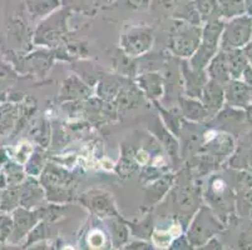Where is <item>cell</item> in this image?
<instances>
[{"label":"cell","instance_id":"cell-19","mask_svg":"<svg viewBox=\"0 0 252 250\" xmlns=\"http://www.w3.org/2000/svg\"><path fill=\"white\" fill-rule=\"evenodd\" d=\"M18 80V73L8 61L0 59V93H6Z\"/></svg>","mask_w":252,"mask_h":250},{"label":"cell","instance_id":"cell-25","mask_svg":"<svg viewBox=\"0 0 252 250\" xmlns=\"http://www.w3.org/2000/svg\"><path fill=\"white\" fill-rule=\"evenodd\" d=\"M6 188H8V179L4 170H0V190H4Z\"/></svg>","mask_w":252,"mask_h":250},{"label":"cell","instance_id":"cell-13","mask_svg":"<svg viewBox=\"0 0 252 250\" xmlns=\"http://www.w3.org/2000/svg\"><path fill=\"white\" fill-rule=\"evenodd\" d=\"M181 108L183 115L192 121H203L210 116L201 100H197L196 98L189 96L187 99H181Z\"/></svg>","mask_w":252,"mask_h":250},{"label":"cell","instance_id":"cell-28","mask_svg":"<svg viewBox=\"0 0 252 250\" xmlns=\"http://www.w3.org/2000/svg\"><path fill=\"white\" fill-rule=\"evenodd\" d=\"M245 6H246L247 13L252 14V0H245Z\"/></svg>","mask_w":252,"mask_h":250},{"label":"cell","instance_id":"cell-2","mask_svg":"<svg viewBox=\"0 0 252 250\" xmlns=\"http://www.w3.org/2000/svg\"><path fill=\"white\" fill-rule=\"evenodd\" d=\"M202 29L198 25L180 23L169 35V49L181 58H191L201 41Z\"/></svg>","mask_w":252,"mask_h":250},{"label":"cell","instance_id":"cell-18","mask_svg":"<svg viewBox=\"0 0 252 250\" xmlns=\"http://www.w3.org/2000/svg\"><path fill=\"white\" fill-rule=\"evenodd\" d=\"M19 187H10L9 189H4L3 194H0V212H13L19 206Z\"/></svg>","mask_w":252,"mask_h":250},{"label":"cell","instance_id":"cell-26","mask_svg":"<svg viewBox=\"0 0 252 250\" xmlns=\"http://www.w3.org/2000/svg\"><path fill=\"white\" fill-rule=\"evenodd\" d=\"M244 54H245V56H246L247 61L252 64V43H249V44L245 47Z\"/></svg>","mask_w":252,"mask_h":250},{"label":"cell","instance_id":"cell-21","mask_svg":"<svg viewBox=\"0 0 252 250\" xmlns=\"http://www.w3.org/2000/svg\"><path fill=\"white\" fill-rule=\"evenodd\" d=\"M92 209L95 210L99 215L104 217V215H108L113 212V206H112L111 201L105 195H97L92 198Z\"/></svg>","mask_w":252,"mask_h":250},{"label":"cell","instance_id":"cell-6","mask_svg":"<svg viewBox=\"0 0 252 250\" xmlns=\"http://www.w3.org/2000/svg\"><path fill=\"white\" fill-rule=\"evenodd\" d=\"M13 231L9 238V243L17 244L23 238H25L33 230L34 225L38 222V214L34 212H31V209L24 208V206H18L17 209L13 210Z\"/></svg>","mask_w":252,"mask_h":250},{"label":"cell","instance_id":"cell-10","mask_svg":"<svg viewBox=\"0 0 252 250\" xmlns=\"http://www.w3.org/2000/svg\"><path fill=\"white\" fill-rule=\"evenodd\" d=\"M206 69H207V74L210 79L215 80L220 84H226L231 79L227 53L224 50H221L219 54L215 55L208 63V65L206 66Z\"/></svg>","mask_w":252,"mask_h":250},{"label":"cell","instance_id":"cell-27","mask_svg":"<svg viewBox=\"0 0 252 250\" xmlns=\"http://www.w3.org/2000/svg\"><path fill=\"white\" fill-rule=\"evenodd\" d=\"M128 248H130V249H148L150 247H147V244H146V243H137L136 242Z\"/></svg>","mask_w":252,"mask_h":250},{"label":"cell","instance_id":"cell-22","mask_svg":"<svg viewBox=\"0 0 252 250\" xmlns=\"http://www.w3.org/2000/svg\"><path fill=\"white\" fill-rule=\"evenodd\" d=\"M13 231V218L6 213L0 214V245L9 242V238Z\"/></svg>","mask_w":252,"mask_h":250},{"label":"cell","instance_id":"cell-17","mask_svg":"<svg viewBox=\"0 0 252 250\" xmlns=\"http://www.w3.org/2000/svg\"><path fill=\"white\" fill-rule=\"evenodd\" d=\"M194 8L200 15L201 20H205V22L219 19V17H221L217 0H194Z\"/></svg>","mask_w":252,"mask_h":250},{"label":"cell","instance_id":"cell-24","mask_svg":"<svg viewBox=\"0 0 252 250\" xmlns=\"http://www.w3.org/2000/svg\"><path fill=\"white\" fill-rule=\"evenodd\" d=\"M125 4L130 9H146L148 6V0H125Z\"/></svg>","mask_w":252,"mask_h":250},{"label":"cell","instance_id":"cell-20","mask_svg":"<svg viewBox=\"0 0 252 250\" xmlns=\"http://www.w3.org/2000/svg\"><path fill=\"white\" fill-rule=\"evenodd\" d=\"M6 179H8V187H19L23 183L24 174L19 164L15 163H6L5 169H4Z\"/></svg>","mask_w":252,"mask_h":250},{"label":"cell","instance_id":"cell-15","mask_svg":"<svg viewBox=\"0 0 252 250\" xmlns=\"http://www.w3.org/2000/svg\"><path fill=\"white\" fill-rule=\"evenodd\" d=\"M226 53H227L231 79H240L247 66H249V61H247L246 56L240 49L228 50Z\"/></svg>","mask_w":252,"mask_h":250},{"label":"cell","instance_id":"cell-5","mask_svg":"<svg viewBox=\"0 0 252 250\" xmlns=\"http://www.w3.org/2000/svg\"><path fill=\"white\" fill-rule=\"evenodd\" d=\"M153 34L152 30L146 28H134L123 34L121 39V48L123 52L129 56H138V55L147 53L152 48Z\"/></svg>","mask_w":252,"mask_h":250},{"label":"cell","instance_id":"cell-3","mask_svg":"<svg viewBox=\"0 0 252 250\" xmlns=\"http://www.w3.org/2000/svg\"><path fill=\"white\" fill-rule=\"evenodd\" d=\"M252 19L247 15L233 18L228 24L223 27L221 35V49L224 52L233 49H241L246 47L251 40Z\"/></svg>","mask_w":252,"mask_h":250},{"label":"cell","instance_id":"cell-7","mask_svg":"<svg viewBox=\"0 0 252 250\" xmlns=\"http://www.w3.org/2000/svg\"><path fill=\"white\" fill-rule=\"evenodd\" d=\"M224 99L232 108H246L252 99V88L238 79L228 80L223 88Z\"/></svg>","mask_w":252,"mask_h":250},{"label":"cell","instance_id":"cell-16","mask_svg":"<svg viewBox=\"0 0 252 250\" xmlns=\"http://www.w3.org/2000/svg\"><path fill=\"white\" fill-rule=\"evenodd\" d=\"M220 15L227 19L241 17L246 13L245 0H217Z\"/></svg>","mask_w":252,"mask_h":250},{"label":"cell","instance_id":"cell-4","mask_svg":"<svg viewBox=\"0 0 252 250\" xmlns=\"http://www.w3.org/2000/svg\"><path fill=\"white\" fill-rule=\"evenodd\" d=\"M220 230L219 223L207 208H202L196 215L189 231V243L193 245H202L206 240L214 237Z\"/></svg>","mask_w":252,"mask_h":250},{"label":"cell","instance_id":"cell-14","mask_svg":"<svg viewBox=\"0 0 252 250\" xmlns=\"http://www.w3.org/2000/svg\"><path fill=\"white\" fill-rule=\"evenodd\" d=\"M138 83L139 86L151 99H158L163 93V82H162L161 75L157 73H148V74L142 75L138 79Z\"/></svg>","mask_w":252,"mask_h":250},{"label":"cell","instance_id":"cell-9","mask_svg":"<svg viewBox=\"0 0 252 250\" xmlns=\"http://www.w3.org/2000/svg\"><path fill=\"white\" fill-rule=\"evenodd\" d=\"M182 65L183 77H185L186 94L189 98L200 99L203 86H205V84L208 80L205 74V70H194V69H192L189 66V64L187 61H185Z\"/></svg>","mask_w":252,"mask_h":250},{"label":"cell","instance_id":"cell-23","mask_svg":"<svg viewBox=\"0 0 252 250\" xmlns=\"http://www.w3.org/2000/svg\"><path fill=\"white\" fill-rule=\"evenodd\" d=\"M112 233H113L114 244H123L128 239V230L123 224L114 223Z\"/></svg>","mask_w":252,"mask_h":250},{"label":"cell","instance_id":"cell-29","mask_svg":"<svg viewBox=\"0 0 252 250\" xmlns=\"http://www.w3.org/2000/svg\"><path fill=\"white\" fill-rule=\"evenodd\" d=\"M0 95H3V93H0ZM1 100H3V98L0 96V102H1Z\"/></svg>","mask_w":252,"mask_h":250},{"label":"cell","instance_id":"cell-12","mask_svg":"<svg viewBox=\"0 0 252 250\" xmlns=\"http://www.w3.org/2000/svg\"><path fill=\"white\" fill-rule=\"evenodd\" d=\"M19 193L20 206H24L28 209L38 205L43 199V192L40 189V185L34 179H28L27 182L22 183V185H19Z\"/></svg>","mask_w":252,"mask_h":250},{"label":"cell","instance_id":"cell-1","mask_svg":"<svg viewBox=\"0 0 252 250\" xmlns=\"http://www.w3.org/2000/svg\"><path fill=\"white\" fill-rule=\"evenodd\" d=\"M223 27L224 24L220 22L219 19L207 22V24L202 29L200 45L194 52V54L191 56V60L189 63L192 69H194V70H205L211 59L216 55L220 41H221Z\"/></svg>","mask_w":252,"mask_h":250},{"label":"cell","instance_id":"cell-11","mask_svg":"<svg viewBox=\"0 0 252 250\" xmlns=\"http://www.w3.org/2000/svg\"><path fill=\"white\" fill-rule=\"evenodd\" d=\"M20 120V108L15 103L0 104V137H8Z\"/></svg>","mask_w":252,"mask_h":250},{"label":"cell","instance_id":"cell-8","mask_svg":"<svg viewBox=\"0 0 252 250\" xmlns=\"http://www.w3.org/2000/svg\"><path fill=\"white\" fill-rule=\"evenodd\" d=\"M200 100L210 115L219 113L224 102V91L222 84L208 79L202 89Z\"/></svg>","mask_w":252,"mask_h":250}]
</instances>
